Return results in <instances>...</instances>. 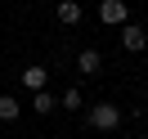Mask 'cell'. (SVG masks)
I'll return each instance as SVG.
<instances>
[{
  "label": "cell",
  "mask_w": 148,
  "mask_h": 139,
  "mask_svg": "<svg viewBox=\"0 0 148 139\" xmlns=\"http://www.w3.org/2000/svg\"><path fill=\"white\" fill-rule=\"evenodd\" d=\"M81 103H85V94L76 90V85H67V90L58 94V108H67V112H76V108H81Z\"/></svg>",
  "instance_id": "cell-9"
},
{
  "label": "cell",
  "mask_w": 148,
  "mask_h": 139,
  "mask_svg": "<svg viewBox=\"0 0 148 139\" xmlns=\"http://www.w3.org/2000/svg\"><path fill=\"white\" fill-rule=\"evenodd\" d=\"M121 49H126V54H144L148 49V31L139 27V23H121Z\"/></svg>",
  "instance_id": "cell-3"
},
{
  "label": "cell",
  "mask_w": 148,
  "mask_h": 139,
  "mask_svg": "<svg viewBox=\"0 0 148 139\" xmlns=\"http://www.w3.org/2000/svg\"><path fill=\"white\" fill-rule=\"evenodd\" d=\"M99 23H108V27L130 23V5L126 0H99Z\"/></svg>",
  "instance_id": "cell-2"
},
{
  "label": "cell",
  "mask_w": 148,
  "mask_h": 139,
  "mask_svg": "<svg viewBox=\"0 0 148 139\" xmlns=\"http://www.w3.org/2000/svg\"><path fill=\"white\" fill-rule=\"evenodd\" d=\"M76 72L99 76V72H103V54H99V49H81V54H76Z\"/></svg>",
  "instance_id": "cell-6"
},
{
  "label": "cell",
  "mask_w": 148,
  "mask_h": 139,
  "mask_svg": "<svg viewBox=\"0 0 148 139\" xmlns=\"http://www.w3.org/2000/svg\"><path fill=\"white\" fill-rule=\"evenodd\" d=\"M18 112H23V103L14 94H0V121H18Z\"/></svg>",
  "instance_id": "cell-8"
},
{
  "label": "cell",
  "mask_w": 148,
  "mask_h": 139,
  "mask_svg": "<svg viewBox=\"0 0 148 139\" xmlns=\"http://www.w3.org/2000/svg\"><path fill=\"white\" fill-rule=\"evenodd\" d=\"M85 121H90L94 130H117L121 121H126V112H121L117 103H94V108H85Z\"/></svg>",
  "instance_id": "cell-1"
},
{
  "label": "cell",
  "mask_w": 148,
  "mask_h": 139,
  "mask_svg": "<svg viewBox=\"0 0 148 139\" xmlns=\"http://www.w3.org/2000/svg\"><path fill=\"white\" fill-rule=\"evenodd\" d=\"M18 81H23V90H32V94H36V90H45L49 72H45V67H36V63H32V67H23V72H18Z\"/></svg>",
  "instance_id": "cell-5"
},
{
  "label": "cell",
  "mask_w": 148,
  "mask_h": 139,
  "mask_svg": "<svg viewBox=\"0 0 148 139\" xmlns=\"http://www.w3.org/2000/svg\"><path fill=\"white\" fill-rule=\"evenodd\" d=\"M54 108H58V99H54L49 90H36V94H32V112H40V117H49Z\"/></svg>",
  "instance_id": "cell-7"
},
{
  "label": "cell",
  "mask_w": 148,
  "mask_h": 139,
  "mask_svg": "<svg viewBox=\"0 0 148 139\" xmlns=\"http://www.w3.org/2000/svg\"><path fill=\"white\" fill-rule=\"evenodd\" d=\"M54 18L63 23V27H76V23L85 18V9L76 5V0H58V5H54Z\"/></svg>",
  "instance_id": "cell-4"
}]
</instances>
